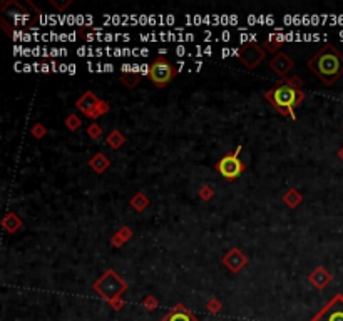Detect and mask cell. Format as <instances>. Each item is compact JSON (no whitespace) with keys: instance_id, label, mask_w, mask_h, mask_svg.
<instances>
[{"instance_id":"11","label":"cell","mask_w":343,"mask_h":321,"mask_svg":"<svg viewBox=\"0 0 343 321\" xmlns=\"http://www.w3.org/2000/svg\"><path fill=\"white\" fill-rule=\"evenodd\" d=\"M308 279L311 281V284L315 286L316 289H325L326 286L331 283V274L328 273L323 266H316V268L308 274Z\"/></svg>"},{"instance_id":"6","label":"cell","mask_w":343,"mask_h":321,"mask_svg":"<svg viewBox=\"0 0 343 321\" xmlns=\"http://www.w3.org/2000/svg\"><path fill=\"white\" fill-rule=\"evenodd\" d=\"M265 55L266 52L261 45H258L255 42H248L245 45H241L240 52H238V59H240V62L248 70H253L265 60Z\"/></svg>"},{"instance_id":"8","label":"cell","mask_w":343,"mask_h":321,"mask_svg":"<svg viewBox=\"0 0 343 321\" xmlns=\"http://www.w3.org/2000/svg\"><path fill=\"white\" fill-rule=\"evenodd\" d=\"M102 99H99L92 90H86L81 97L76 100V109H79L86 117L96 120L97 119V109Z\"/></svg>"},{"instance_id":"27","label":"cell","mask_w":343,"mask_h":321,"mask_svg":"<svg viewBox=\"0 0 343 321\" xmlns=\"http://www.w3.org/2000/svg\"><path fill=\"white\" fill-rule=\"evenodd\" d=\"M208 309L213 311V313H216V311H220V309H221V306H220V303H218V301L215 299V301H210V303H208Z\"/></svg>"},{"instance_id":"18","label":"cell","mask_w":343,"mask_h":321,"mask_svg":"<svg viewBox=\"0 0 343 321\" xmlns=\"http://www.w3.org/2000/svg\"><path fill=\"white\" fill-rule=\"evenodd\" d=\"M131 206L136 211H144L149 206V199H147V196L144 194V193H137V194H134L132 196V199H131Z\"/></svg>"},{"instance_id":"28","label":"cell","mask_w":343,"mask_h":321,"mask_svg":"<svg viewBox=\"0 0 343 321\" xmlns=\"http://www.w3.org/2000/svg\"><path fill=\"white\" fill-rule=\"evenodd\" d=\"M112 306H114V309H121L122 308V299L121 298H116V299H112V301H109Z\"/></svg>"},{"instance_id":"21","label":"cell","mask_w":343,"mask_h":321,"mask_svg":"<svg viewBox=\"0 0 343 321\" xmlns=\"http://www.w3.org/2000/svg\"><path fill=\"white\" fill-rule=\"evenodd\" d=\"M86 132H87L89 137L94 139V140H99V139L102 137V127H101V125H99L97 122L89 124V125H87V129H86Z\"/></svg>"},{"instance_id":"14","label":"cell","mask_w":343,"mask_h":321,"mask_svg":"<svg viewBox=\"0 0 343 321\" xmlns=\"http://www.w3.org/2000/svg\"><path fill=\"white\" fill-rule=\"evenodd\" d=\"M131 238H132V231H131V228H129V226H122L121 229H117L116 233L112 234L111 244L114 246V248H121V246L126 244Z\"/></svg>"},{"instance_id":"13","label":"cell","mask_w":343,"mask_h":321,"mask_svg":"<svg viewBox=\"0 0 343 321\" xmlns=\"http://www.w3.org/2000/svg\"><path fill=\"white\" fill-rule=\"evenodd\" d=\"M109 166H111V160H109L107 155L102 154V152L94 154L91 157V160H89V168H91L94 173H97V174H102L104 171H107Z\"/></svg>"},{"instance_id":"29","label":"cell","mask_w":343,"mask_h":321,"mask_svg":"<svg viewBox=\"0 0 343 321\" xmlns=\"http://www.w3.org/2000/svg\"><path fill=\"white\" fill-rule=\"evenodd\" d=\"M338 157H340V159L343 160V147H341L340 150H338Z\"/></svg>"},{"instance_id":"20","label":"cell","mask_w":343,"mask_h":321,"mask_svg":"<svg viewBox=\"0 0 343 321\" xmlns=\"http://www.w3.org/2000/svg\"><path fill=\"white\" fill-rule=\"evenodd\" d=\"M66 127L69 130H72V132H76V130L81 129V125H82V120L81 117H79L77 114H71V115H67V119H66Z\"/></svg>"},{"instance_id":"7","label":"cell","mask_w":343,"mask_h":321,"mask_svg":"<svg viewBox=\"0 0 343 321\" xmlns=\"http://www.w3.org/2000/svg\"><path fill=\"white\" fill-rule=\"evenodd\" d=\"M311 321H343V294H335Z\"/></svg>"},{"instance_id":"25","label":"cell","mask_w":343,"mask_h":321,"mask_svg":"<svg viewBox=\"0 0 343 321\" xmlns=\"http://www.w3.org/2000/svg\"><path fill=\"white\" fill-rule=\"evenodd\" d=\"M144 306H146L147 309H154L157 306V301L152 298V296H147L146 299H144Z\"/></svg>"},{"instance_id":"1","label":"cell","mask_w":343,"mask_h":321,"mask_svg":"<svg viewBox=\"0 0 343 321\" xmlns=\"http://www.w3.org/2000/svg\"><path fill=\"white\" fill-rule=\"evenodd\" d=\"M303 80L301 77H283L275 87L266 90L265 99L275 107L276 112L281 115H288L291 119H296L295 109L305 100L303 92Z\"/></svg>"},{"instance_id":"23","label":"cell","mask_w":343,"mask_h":321,"mask_svg":"<svg viewBox=\"0 0 343 321\" xmlns=\"http://www.w3.org/2000/svg\"><path fill=\"white\" fill-rule=\"evenodd\" d=\"M213 196H215V191H213V188L211 186H208V184H205L203 186V188L200 189V198L203 199V201H210Z\"/></svg>"},{"instance_id":"3","label":"cell","mask_w":343,"mask_h":321,"mask_svg":"<svg viewBox=\"0 0 343 321\" xmlns=\"http://www.w3.org/2000/svg\"><path fill=\"white\" fill-rule=\"evenodd\" d=\"M92 288L101 298L112 301L116 298H121V294L127 289V283L114 269H107L106 273L94 283Z\"/></svg>"},{"instance_id":"19","label":"cell","mask_w":343,"mask_h":321,"mask_svg":"<svg viewBox=\"0 0 343 321\" xmlns=\"http://www.w3.org/2000/svg\"><path fill=\"white\" fill-rule=\"evenodd\" d=\"M121 82L126 85V87L132 89V87H136L139 82H141V75L134 74V72H122L121 74Z\"/></svg>"},{"instance_id":"2","label":"cell","mask_w":343,"mask_h":321,"mask_svg":"<svg viewBox=\"0 0 343 321\" xmlns=\"http://www.w3.org/2000/svg\"><path fill=\"white\" fill-rule=\"evenodd\" d=\"M308 67L323 84L331 85L343 75V54L328 44L308 60Z\"/></svg>"},{"instance_id":"26","label":"cell","mask_w":343,"mask_h":321,"mask_svg":"<svg viewBox=\"0 0 343 321\" xmlns=\"http://www.w3.org/2000/svg\"><path fill=\"white\" fill-rule=\"evenodd\" d=\"M281 40H280V42H271V40H266V42H265V47L268 49V50H276L278 47H281Z\"/></svg>"},{"instance_id":"5","label":"cell","mask_w":343,"mask_h":321,"mask_svg":"<svg viewBox=\"0 0 343 321\" xmlns=\"http://www.w3.org/2000/svg\"><path fill=\"white\" fill-rule=\"evenodd\" d=\"M241 149H243V145H236L235 152L223 155V157L216 163V171L228 181H235L236 178H240V176L245 173L246 166L240 159Z\"/></svg>"},{"instance_id":"9","label":"cell","mask_w":343,"mask_h":321,"mask_svg":"<svg viewBox=\"0 0 343 321\" xmlns=\"http://www.w3.org/2000/svg\"><path fill=\"white\" fill-rule=\"evenodd\" d=\"M221 263L225 268L230 269L233 274H236V273H240L243 268H246L248 263H250V259H248V256L243 253L241 249L231 248L225 256H223Z\"/></svg>"},{"instance_id":"17","label":"cell","mask_w":343,"mask_h":321,"mask_svg":"<svg viewBox=\"0 0 343 321\" xmlns=\"http://www.w3.org/2000/svg\"><path fill=\"white\" fill-rule=\"evenodd\" d=\"M283 201H285V204L288 206V208L295 209L303 203V196H301V193L298 189L290 188L285 194H283Z\"/></svg>"},{"instance_id":"16","label":"cell","mask_w":343,"mask_h":321,"mask_svg":"<svg viewBox=\"0 0 343 321\" xmlns=\"http://www.w3.org/2000/svg\"><path fill=\"white\" fill-rule=\"evenodd\" d=\"M126 135H124L121 130H117V129H112L111 132H109V135L106 137V144L111 147L112 150H117V149H121L124 144H126Z\"/></svg>"},{"instance_id":"10","label":"cell","mask_w":343,"mask_h":321,"mask_svg":"<svg viewBox=\"0 0 343 321\" xmlns=\"http://www.w3.org/2000/svg\"><path fill=\"white\" fill-rule=\"evenodd\" d=\"M270 67L273 72L283 79V77H286V74L290 72L293 67H295V62H293V59L286 52H278L275 57L271 59Z\"/></svg>"},{"instance_id":"12","label":"cell","mask_w":343,"mask_h":321,"mask_svg":"<svg viewBox=\"0 0 343 321\" xmlns=\"http://www.w3.org/2000/svg\"><path fill=\"white\" fill-rule=\"evenodd\" d=\"M161 321H198V318L186 308V306L176 304Z\"/></svg>"},{"instance_id":"4","label":"cell","mask_w":343,"mask_h":321,"mask_svg":"<svg viewBox=\"0 0 343 321\" xmlns=\"http://www.w3.org/2000/svg\"><path fill=\"white\" fill-rule=\"evenodd\" d=\"M176 74H178V70L175 69V65L169 62L166 57H162V55L154 59L147 70V75H149V79H151V82L159 89L166 87V85L176 77Z\"/></svg>"},{"instance_id":"15","label":"cell","mask_w":343,"mask_h":321,"mask_svg":"<svg viewBox=\"0 0 343 321\" xmlns=\"http://www.w3.org/2000/svg\"><path fill=\"white\" fill-rule=\"evenodd\" d=\"M2 226H4V229H6L7 233L14 234V233H17V231L22 228V219L19 218L16 213H7L6 218L2 219Z\"/></svg>"},{"instance_id":"22","label":"cell","mask_w":343,"mask_h":321,"mask_svg":"<svg viewBox=\"0 0 343 321\" xmlns=\"http://www.w3.org/2000/svg\"><path fill=\"white\" fill-rule=\"evenodd\" d=\"M31 134L34 135L36 139H42V137H46V134H47V129H46V125L41 124V122H37V124H34L32 125V129H31Z\"/></svg>"},{"instance_id":"24","label":"cell","mask_w":343,"mask_h":321,"mask_svg":"<svg viewBox=\"0 0 343 321\" xmlns=\"http://www.w3.org/2000/svg\"><path fill=\"white\" fill-rule=\"evenodd\" d=\"M71 4H72L71 0H66V2H57V0H51V5H52V7H56L57 10H64V9H67Z\"/></svg>"}]
</instances>
